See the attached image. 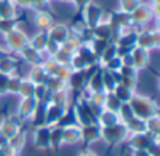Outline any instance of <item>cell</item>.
I'll return each instance as SVG.
<instances>
[{
	"instance_id": "13",
	"label": "cell",
	"mask_w": 160,
	"mask_h": 156,
	"mask_svg": "<svg viewBox=\"0 0 160 156\" xmlns=\"http://www.w3.org/2000/svg\"><path fill=\"white\" fill-rule=\"evenodd\" d=\"M155 4H159V0H152V4L150 6H155Z\"/></svg>"
},
{
	"instance_id": "10",
	"label": "cell",
	"mask_w": 160,
	"mask_h": 156,
	"mask_svg": "<svg viewBox=\"0 0 160 156\" xmlns=\"http://www.w3.org/2000/svg\"><path fill=\"white\" fill-rule=\"evenodd\" d=\"M90 2L91 0H72V4L75 6L78 10H83V8H84Z\"/></svg>"
},
{
	"instance_id": "8",
	"label": "cell",
	"mask_w": 160,
	"mask_h": 156,
	"mask_svg": "<svg viewBox=\"0 0 160 156\" xmlns=\"http://www.w3.org/2000/svg\"><path fill=\"white\" fill-rule=\"evenodd\" d=\"M141 3V0H119V13L131 14Z\"/></svg>"
},
{
	"instance_id": "9",
	"label": "cell",
	"mask_w": 160,
	"mask_h": 156,
	"mask_svg": "<svg viewBox=\"0 0 160 156\" xmlns=\"http://www.w3.org/2000/svg\"><path fill=\"white\" fill-rule=\"evenodd\" d=\"M14 69H16V68H14V62L11 61L10 58H7V56L0 58V72L6 75V73L13 72Z\"/></svg>"
},
{
	"instance_id": "4",
	"label": "cell",
	"mask_w": 160,
	"mask_h": 156,
	"mask_svg": "<svg viewBox=\"0 0 160 156\" xmlns=\"http://www.w3.org/2000/svg\"><path fill=\"white\" fill-rule=\"evenodd\" d=\"M136 47H141L146 51H152L159 47V33L158 31H138Z\"/></svg>"
},
{
	"instance_id": "12",
	"label": "cell",
	"mask_w": 160,
	"mask_h": 156,
	"mask_svg": "<svg viewBox=\"0 0 160 156\" xmlns=\"http://www.w3.org/2000/svg\"><path fill=\"white\" fill-rule=\"evenodd\" d=\"M58 3H68V4H72V0H55Z\"/></svg>"
},
{
	"instance_id": "7",
	"label": "cell",
	"mask_w": 160,
	"mask_h": 156,
	"mask_svg": "<svg viewBox=\"0 0 160 156\" xmlns=\"http://www.w3.org/2000/svg\"><path fill=\"white\" fill-rule=\"evenodd\" d=\"M47 42H48L47 31H38L34 37L28 38V45H30L32 49H35L37 52H44L45 47H47Z\"/></svg>"
},
{
	"instance_id": "6",
	"label": "cell",
	"mask_w": 160,
	"mask_h": 156,
	"mask_svg": "<svg viewBox=\"0 0 160 156\" xmlns=\"http://www.w3.org/2000/svg\"><path fill=\"white\" fill-rule=\"evenodd\" d=\"M32 23L39 31H48L51 28V25L53 24V20H52V17H51V14L48 13V11L37 10L35 14H34Z\"/></svg>"
},
{
	"instance_id": "1",
	"label": "cell",
	"mask_w": 160,
	"mask_h": 156,
	"mask_svg": "<svg viewBox=\"0 0 160 156\" xmlns=\"http://www.w3.org/2000/svg\"><path fill=\"white\" fill-rule=\"evenodd\" d=\"M6 39V45H7L8 49L16 51V52H20L25 45L28 44V35L24 33L22 30H20L18 24L4 35Z\"/></svg>"
},
{
	"instance_id": "2",
	"label": "cell",
	"mask_w": 160,
	"mask_h": 156,
	"mask_svg": "<svg viewBox=\"0 0 160 156\" xmlns=\"http://www.w3.org/2000/svg\"><path fill=\"white\" fill-rule=\"evenodd\" d=\"M83 13V23L86 24V27L93 30L96 25H98L101 23L102 14H104V10L100 7L98 4L90 2L82 10Z\"/></svg>"
},
{
	"instance_id": "11",
	"label": "cell",
	"mask_w": 160,
	"mask_h": 156,
	"mask_svg": "<svg viewBox=\"0 0 160 156\" xmlns=\"http://www.w3.org/2000/svg\"><path fill=\"white\" fill-rule=\"evenodd\" d=\"M108 113H110L108 115H110V117H112V118H117V115H118V113H115V111H108ZM114 124H115V123H114V121H111L110 118H108V120L104 121V124H102V125L108 127V125H114Z\"/></svg>"
},
{
	"instance_id": "5",
	"label": "cell",
	"mask_w": 160,
	"mask_h": 156,
	"mask_svg": "<svg viewBox=\"0 0 160 156\" xmlns=\"http://www.w3.org/2000/svg\"><path fill=\"white\" fill-rule=\"evenodd\" d=\"M47 34H48V39L53 41L55 44H58L59 47H61V45L70 37L72 31H70L69 27L65 24H52L49 30L47 31Z\"/></svg>"
},
{
	"instance_id": "3",
	"label": "cell",
	"mask_w": 160,
	"mask_h": 156,
	"mask_svg": "<svg viewBox=\"0 0 160 156\" xmlns=\"http://www.w3.org/2000/svg\"><path fill=\"white\" fill-rule=\"evenodd\" d=\"M128 16H129V21L132 25H146L153 18L152 7H150V4L141 3V4L131 14H128Z\"/></svg>"
}]
</instances>
